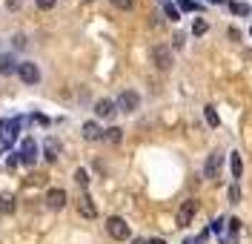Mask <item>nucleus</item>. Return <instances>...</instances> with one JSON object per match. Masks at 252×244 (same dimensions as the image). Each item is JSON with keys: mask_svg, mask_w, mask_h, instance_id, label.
Returning a JSON list of instances; mask_svg holds the SVG:
<instances>
[{"mask_svg": "<svg viewBox=\"0 0 252 244\" xmlns=\"http://www.w3.org/2000/svg\"><path fill=\"white\" fill-rule=\"evenodd\" d=\"M220 167H223V152H220V149H212V152L206 155V161H204V178L218 181L220 178Z\"/></svg>", "mask_w": 252, "mask_h": 244, "instance_id": "f257e3e1", "label": "nucleus"}, {"mask_svg": "<svg viewBox=\"0 0 252 244\" xmlns=\"http://www.w3.org/2000/svg\"><path fill=\"white\" fill-rule=\"evenodd\" d=\"M152 64L158 66V69H163V72H169L172 69V49L163 46V43H158V46H152Z\"/></svg>", "mask_w": 252, "mask_h": 244, "instance_id": "f03ea898", "label": "nucleus"}, {"mask_svg": "<svg viewBox=\"0 0 252 244\" xmlns=\"http://www.w3.org/2000/svg\"><path fill=\"white\" fill-rule=\"evenodd\" d=\"M106 233H109L115 242H126V239H129V224H126L121 215H109V221H106Z\"/></svg>", "mask_w": 252, "mask_h": 244, "instance_id": "7ed1b4c3", "label": "nucleus"}, {"mask_svg": "<svg viewBox=\"0 0 252 244\" xmlns=\"http://www.w3.org/2000/svg\"><path fill=\"white\" fill-rule=\"evenodd\" d=\"M115 104H118V109H124V112L132 115V112H138V106H141V95H138V92H132V89H124V92L118 95Z\"/></svg>", "mask_w": 252, "mask_h": 244, "instance_id": "20e7f679", "label": "nucleus"}, {"mask_svg": "<svg viewBox=\"0 0 252 244\" xmlns=\"http://www.w3.org/2000/svg\"><path fill=\"white\" fill-rule=\"evenodd\" d=\"M17 78L32 86V83L40 81V69H37V64H32V61H23V64H17Z\"/></svg>", "mask_w": 252, "mask_h": 244, "instance_id": "39448f33", "label": "nucleus"}, {"mask_svg": "<svg viewBox=\"0 0 252 244\" xmlns=\"http://www.w3.org/2000/svg\"><path fill=\"white\" fill-rule=\"evenodd\" d=\"M195 212H198V201H195V198H187V201L178 207V227H187V224H192Z\"/></svg>", "mask_w": 252, "mask_h": 244, "instance_id": "423d86ee", "label": "nucleus"}, {"mask_svg": "<svg viewBox=\"0 0 252 244\" xmlns=\"http://www.w3.org/2000/svg\"><path fill=\"white\" fill-rule=\"evenodd\" d=\"M20 161L26 164V167H32V164L37 161V144H34L32 138H26L23 146H20Z\"/></svg>", "mask_w": 252, "mask_h": 244, "instance_id": "0eeeda50", "label": "nucleus"}, {"mask_svg": "<svg viewBox=\"0 0 252 244\" xmlns=\"http://www.w3.org/2000/svg\"><path fill=\"white\" fill-rule=\"evenodd\" d=\"M115 109H118V104H115L112 98H100V101L94 104V115H97V118H112Z\"/></svg>", "mask_w": 252, "mask_h": 244, "instance_id": "6e6552de", "label": "nucleus"}, {"mask_svg": "<svg viewBox=\"0 0 252 244\" xmlns=\"http://www.w3.org/2000/svg\"><path fill=\"white\" fill-rule=\"evenodd\" d=\"M43 155H46L49 164H55L61 158V141L58 138H46V144H43Z\"/></svg>", "mask_w": 252, "mask_h": 244, "instance_id": "1a4fd4ad", "label": "nucleus"}, {"mask_svg": "<svg viewBox=\"0 0 252 244\" xmlns=\"http://www.w3.org/2000/svg\"><path fill=\"white\" fill-rule=\"evenodd\" d=\"M46 204L52 207V210H63V207H66V190H49Z\"/></svg>", "mask_w": 252, "mask_h": 244, "instance_id": "9d476101", "label": "nucleus"}, {"mask_svg": "<svg viewBox=\"0 0 252 244\" xmlns=\"http://www.w3.org/2000/svg\"><path fill=\"white\" fill-rule=\"evenodd\" d=\"M78 212L83 215V218H94V215H97V207L92 204V198H89V195H80V198H78Z\"/></svg>", "mask_w": 252, "mask_h": 244, "instance_id": "9b49d317", "label": "nucleus"}, {"mask_svg": "<svg viewBox=\"0 0 252 244\" xmlns=\"http://www.w3.org/2000/svg\"><path fill=\"white\" fill-rule=\"evenodd\" d=\"M83 138H86V141H97V138H103V130H100L94 121H86V124H83Z\"/></svg>", "mask_w": 252, "mask_h": 244, "instance_id": "f8f14e48", "label": "nucleus"}, {"mask_svg": "<svg viewBox=\"0 0 252 244\" xmlns=\"http://www.w3.org/2000/svg\"><path fill=\"white\" fill-rule=\"evenodd\" d=\"M17 72V64H15V58L12 55H0V75H15Z\"/></svg>", "mask_w": 252, "mask_h": 244, "instance_id": "ddd939ff", "label": "nucleus"}, {"mask_svg": "<svg viewBox=\"0 0 252 244\" xmlns=\"http://www.w3.org/2000/svg\"><path fill=\"white\" fill-rule=\"evenodd\" d=\"M229 170H232V178H241L244 175V161H241V152H235V149L229 155Z\"/></svg>", "mask_w": 252, "mask_h": 244, "instance_id": "4468645a", "label": "nucleus"}, {"mask_svg": "<svg viewBox=\"0 0 252 244\" xmlns=\"http://www.w3.org/2000/svg\"><path fill=\"white\" fill-rule=\"evenodd\" d=\"M0 212L3 215H12L15 212V198L12 195H0Z\"/></svg>", "mask_w": 252, "mask_h": 244, "instance_id": "2eb2a0df", "label": "nucleus"}, {"mask_svg": "<svg viewBox=\"0 0 252 244\" xmlns=\"http://www.w3.org/2000/svg\"><path fill=\"white\" fill-rule=\"evenodd\" d=\"M103 138H106V141H112V144H121V138H124V130H121V127H112V130L103 132Z\"/></svg>", "mask_w": 252, "mask_h": 244, "instance_id": "dca6fc26", "label": "nucleus"}, {"mask_svg": "<svg viewBox=\"0 0 252 244\" xmlns=\"http://www.w3.org/2000/svg\"><path fill=\"white\" fill-rule=\"evenodd\" d=\"M204 118L209 121V127H220V118H218V112H215V106H206Z\"/></svg>", "mask_w": 252, "mask_h": 244, "instance_id": "f3484780", "label": "nucleus"}, {"mask_svg": "<svg viewBox=\"0 0 252 244\" xmlns=\"http://www.w3.org/2000/svg\"><path fill=\"white\" fill-rule=\"evenodd\" d=\"M206 29H209V23H206L204 17H198V20L192 23V35H206Z\"/></svg>", "mask_w": 252, "mask_h": 244, "instance_id": "a211bd4d", "label": "nucleus"}, {"mask_svg": "<svg viewBox=\"0 0 252 244\" xmlns=\"http://www.w3.org/2000/svg\"><path fill=\"white\" fill-rule=\"evenodd\" d=\"M226 6H229V9H232L235 15H250V12H252V9H250V6H247V3H232V0H229Z\"/></svg>", "mask_w": 252, "mask_h": 244, "instance_id": "6ab92c4d", "label": "nucleus"}, {"mask_svg": "<svg viewBox=\"0 0 252 244\" xmlns=\"http://www.w3.org/2000/svg\"><path fill=\"white\" fill-rule=\"evenodd\" d=\"M163 12L169 15V20H181V12H178V6H175V3H163Z\"/></svg>", "mask_w": 252, "mask_h": 244, "instance_id": "aec40b11", "label": "nucleus"}, {"mask_svg": "<svg viewBox=\"0 0 252 244\" xmlns=\"http://www.w3.org/2000/svg\"><path fill=\"white\" fill-rule=\"evenodd\" d=\"M112 6H115V9H121V12H129V9L135 6V0H112Z\"/></svg>", "mask_w": 252, "mask_h": 244, "instance_id": "412c9836", "label": "nucleus"}, {"mask_svg": "<svg viewBox=\"0 0 252 244\" xmlns=\"http://www.w3.org/2000/svg\"><path fill=\"white\" fill-rule=\"evenodd\" d=\"M75 181H78L80 187H86V184H89V173H86V170H78V173H75Z\"/></svg>", "mask_w": 252, "mask_h": 244, "instance_id": "4be33fe9", "label": "nucleus"}, {"mask_svg": "<svg viewBox=\"0 0 252 244\" xmlns=\"http://www.w3.org/2000/svg\"><path fill=\"white\" fill-rule=\"evenodd\" d=\"M181 9H184V12H198L201 6H198L195 0H181Z\"/></svg>", "mask_w": 252, "mask_h": 244, "instance_id": "5701e85b", "label": "nucleus"}, {"mask_svg": "<svg viewBox=\"0 0 252 244\" xmlns=\"http://www.w3.org/2000/svg\"><path fill=\"white\" fill-rule=\"evenodd\" d=\"M229 201H232V204H238V201H241V190H238V184H232V187H229Z\"/></svg>", "mask_w": 252, "mask_h": 244, "instance_id": "b1692460", "label": "nucleus"}, {"mask_svg": "<svg viewBox=\"0 0 252 244\" xmlns=\"http://www.w3.org/2000/svg\"><path fill=\"white\" fill-rule=\"evenodd\" d=\"M12 43H15V49H26V35H15Z\"/></svg>", "mask_w": 252, "mask_h": 244, "instance_id": "393cba45", "label": "nucleus"}, {"mask_svg": "<svg viewBox=\"0 0 252 244\" xmlns=\"http://www.w3.org/2000/svg\"><path fill=\"white\" fill-rule=\"evenodd\" d=\"M34 3H37V9H55L58 0H34Z\"/></svg>", "mask_w": 252, "mask_h": 244, "instance_id": "a878e982", "label": "nucleus"}, {"mask_svg": "<svg viewBox=\"0 0 252 244\" xmlns=\"http://www.w3.org/2000/svg\"><path fill=\"white\" fill-rule=\"evenodd\" d=\"M223 224H226V221H223V218H218V221L212 224V233H220V230H223Z\"/></svg>", "mask_w": 252, "mask_h": 244, "instance_id": "bb28decb", "label": "nucleus"}, {"mask_svg": "<svg viewBox=\"0 0 252 244\" xmlns=\"http://www.w3.org/2000/svg\"><path fill=\"white\" fill-rule=\"evenodd\" d=\"M181 46H184V35L178 32V35H175V49H181Z\"/></svg>", "mask_w": 252, "mask_h": 244, "instance_id": "cd10ccee", "label": "nucleus"}, {"mask_svg": "<svg viewBox=\"0 0 252 244\" xmlns=\"http://www.w3.org/2000/svg\"><path fill=\"white\" fill-rule=\"evenodd\" d=\"M20 3H23V0H9L6 6H9V9H20Z\"/></svg>", "mask_w": 252, "mask_h": 244, "instance_id": "c85d7f7f", "label": "nucleus"}, {"mask_svg": "<svg viewBox=\"0 0 252 244\" xmlns=\"http://www.w3.org/2000/svg\"><path fill=\"white\" fill-rule=\"evenodd\" d=\"M149 244H166L163 239H149Z\"/></svg>", "mask_w": 252, "mask_h": 244, "instance_id": "c756f323", "label": "nucleus"}, {"mask_svg": "<svg viewBox=\"0 0 252 244\" xmlns=\"http://www.w3.org/2000/svg\"><path fill=\"white\" fill-rule=\"evenodd\" d=\"M132 244H149V242H146V239H135Z\"/></svg>", "mask_w": 252, "mask_h": 244, "instance_id": "7c9ffc66", "label": "nucleus"}, {"mask_svg": "<svg viewBox=\"0 0 252 244\" xmlns=\"http://www.w3.org/2000/svg\"><path fill=\"white\" fill-rule=\"evenodd\" d=\"M212 3H226V0H212Z\"/></svg>", "mask_w": 252, "mask_h": 244, "instance_id": "2f4dec72", "label": "nucleus"}, {"mask_svg": "<svg viewBox=\"0 0 252 244\" xmlns=\"http://www.w3.org/2000/svg\"><path fill=\"white\" fill-rule=\"evenodd\" d=\"M250 35H252V29H250Z\"/></svg>", "mask_w": 252, "mask_h": 244, "instance_id": "473e14b6", "label": "nucleus"}]
</instances>
